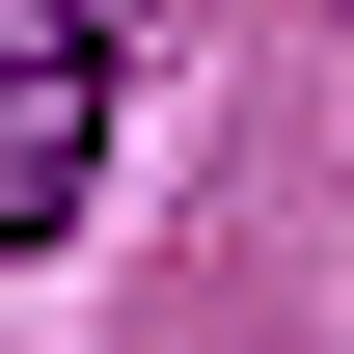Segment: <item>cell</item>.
I'll list each match as a JSON object with an SVG mask.
<instances>
[{
    "instance_id": "cell-1",
    "label": "cell",
    "mask_w": 354,
    "mask_h": 354,
    "mask_svg": "<svg viewBox=\"0 0 354 354\" xmlns=\"http://www.w3.org/2000/svg\"><path fill=\"white\" fill-rule=\"evenodd\" d=\"M109 28H136V0H0V245L82 218V164H109Z\"/></svg>"
}]
</instances>
